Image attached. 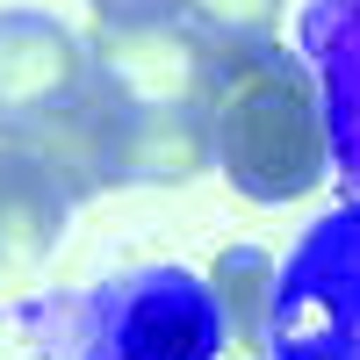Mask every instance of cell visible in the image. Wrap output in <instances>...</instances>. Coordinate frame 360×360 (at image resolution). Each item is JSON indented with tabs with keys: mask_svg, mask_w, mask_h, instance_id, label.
I'll return each instance as SVG.
<instances>
[{
	"mask_svg": "<svg viewBox=\"0 0 360 360\" xmlns=\"http://www.w3.org/2000/svg\"><path fill=\"white\" fill-rule=\"evenodd\" d=\"M209 144L217 173L245 202H303L332 166V123H324V79L310 51L266 44H217L209 65Z\"/></svg>",
	"mask_w": 360,
	"mask_h": 360,
	"instance_id": "cell-1",
	"label": "cell"
},
{
	"mask_svg": "<svg viewBox=\"0 0 360 360\" xmlns=\"http://www.w3.org/2000/svg\"><path fill=\"white\" fill-rule=\"evenodd\" d=\"M51 360H217L231 346L217 288L195 266H123L108 281L44 288L8 310Z\"/></svg>",
	"mask_w": 360,
	"mask_h": 360,
	"instance_id": "cell-2",
	"label": "cell"
},
{
	"mask_svg": "<svg viewBox=\"0 0 360 360\" xmlns=\"http://www.w3.org/2000/svg\"><path fill=\"white\" fill-rule=\"evenodd\" d=\"M266 360H360V195L288 245Z\"/></svg>",
	"mask_w": 360,
	"mask_h": 360,
	"instance_id": "cell-3",
	"label": "cell"
},
{
	"mask_svg": "<svg viewBox=\"0 0 360 360\" xmlns=\"http://www.w3.org/2000/svg\"><path fill=\"white\" fill-rule=\"evenodd\" d=\"M94 79L115 86L123 101H202L217 44L202 37L188 15L166 22H94Z\"/></svg>",
	"mask_w": 360,
	"mask_h": 360,
	"instance_id": "cell-4",
	"label": "cell"
},
{
	"mask_svg": "<svg viewBox=\"0 0 360 360\" xmlns=\"http://www.w3.org/2000/svg\"><path fill=\"white\" fill-rule=\"evenodd\" d=\"M86 86H94V44L79 29H65L58 15H37V8L0 15V137L79 101Z\"/></svg>",
	"mask_w": 360,
	"mask_h": 360,
	"instance_id": "cell-5",
	"label": "cell"
},
{
	"mask_svg": "<svg viewBox=\"0 0 360 360\" xmlns=\"http://www.w3.org/2000/svg\"><path fill=\"white\" fill-rule=\"evenodd\" d=\"M8 137L29 144V152H44L79 195L130 188V101L115 94V86H101V79L86 86L79 101L51 108V115H37V123H22Z\"/></svg>",
	"mask_w": 360,
	"mask_h": 360,
	"instance_id": "cell-6",
	"label": "cell"
},
{
	"mask_svg": "<svg viewBox=\"0 0 360 360\" xmlns=\"http://www.w3.org/2000/svg\"><path fill=\"white\" fill-rule=\"evenodd\" d=\"M72 202H79V188L44 152L0 137V274H37L65 245Z\"/></svg>",
	"mask_w": 360,
	"mask_h": 360,
	"instance_id": "cell-7",
	"label": "cell"
},
{
	"mask_svg": "<svg viewBox=\"0 0 360 360\" xmlns=\"http://www.w3.org/2000/svg\"><path fill=\"white\" fill-rule=\"evenodd\" d=\"M303 51L324 79V123H332V166L360 195V0H310Z\"/></svg>",
	"mask_w": 360,
	"mask_h": 360,
	"instance_id": "cell-8",
	"label": "cell"
},
{
	"mask_svg": "<svg viewBox=\"0 0 360 360\" xmlns=\"http://www.w3.org/2000/svg\"><path fill=\"white\" fill-rule=\"evenodd\" d=\"M217 166L202 101H130V188H180Z\"/></svg>",
	"mask_w": 360,
	"mask_h": 360,
	"instance_id": "cell-9",
	"label": "cell"
},
{
	"mask_svg": "<svg viewBox=\"0 0 360 360\" xmlns=\"http://www.w3.org/2000/svg\"><path fill=\"white\" fill-rule=\"evenodd\" d=\"M209 288H217L224 332L238 353H266V324H274V288H281V259L266 245H224L209 266Z\"/></svg>",
	"mask_w": 360,
	"mask_h": 360,
	"instance_id": "cell-10",
	"label": "cell"
},
{
	"mask_svg": "<svg viewBox=\"0 0 360 360\" xmlns=\"http://www.w3.org/2000/svg\"><path fill=\"white\" fill-rule=\"evenodd\" d=\"M188 15L209 44H266L281 29V0H188Z\"/></svg>",
	"mask_w": 360,
	"mask_h": 360,
	"instance_id": "cell-11",
	"label": "cell"
},
{
	"mask_svg": "<svg viewBox=\"0 0 360 360\" xmlns=\"http://www.w3.org/2000/svg\"><path fill=\"white\" fill-rule=\"evenodd\" d=\"M86 8H94V22H166L188 0H86Z\"/></svg>",
	"mask_w": 360,
	"mask_h": 360,
	"instance_id": "cell-12",
	"label": "cell"
}]
</instances>
